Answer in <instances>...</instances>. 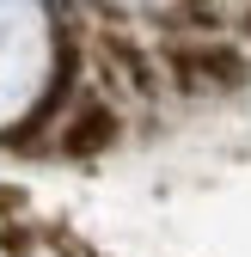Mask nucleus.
I'll return each mask as SVG.
<instances>
[{
  "label": "nucleus",
  "mask_w": 251,
  "mask_h": 257,
  "mask_svg": "<svg viewBox=\"0 0 251 257\" xmlns=\"http://www.w3.org/2000/svg\"><path fill=\"white\" fill-rule=\"evenodd\" d=\"M172 74L184 86H245V55L233 49H172Z\"/></svg>",
  "instance_id": "1"
},
{
  "label": "nucleus",
  "mask_w": 251,
  "mask_h": 257,
  "mask_svg": "<svg viewBox=\"0 0 251 257\" xmlns=\"http://www.w3.org/2000/svg\"><path fill=\"white\" fill-rule=\"evenodd\" d=\"M116 141V110L110 104H86L68 128H61V153L68 159H92V153H104Z\"/></svg>",
  "instance_id": "2"
}]
</instances>
